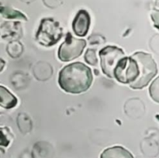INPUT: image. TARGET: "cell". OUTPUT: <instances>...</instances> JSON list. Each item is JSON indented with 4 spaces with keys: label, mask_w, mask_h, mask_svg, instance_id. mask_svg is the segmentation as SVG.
Here are the masks:
<instances>
[{
    "label": "cell",
    "mask_w": 159,
    "mask_h": 158,
    "mask_svg": "<svg viewBox=\"0 0 159 158\" xmlns=\"http://www.w3.org/2000/svg\"><path fill=\"white\" fill-rule=\"evenodd\" d=\"M149 94L155 102L159 103V77L155 79L149 88Z\"/></svg>",
    "instance_id": "obj_10"
},
{
    "label": "cell",
    "mask_w": 159,
    "mask_h": 158,
    "mask_svg": "<svg viewBox=\"0 0 159 158\" xmlns=\"http://www.w3.org/2000/svg\"><path fill=\"white\" fill-rule=\"evenodd\" d=\"M1 14L4 18L6 19H19L22 20H27L26 15L20 12V11L15 10L13 9H11L9 7H2L1 8Z\"/></svg>",
    "instance_id": "obj_9"
},
{
    "label": "cell",
    "mask_w": 159,
    "mask_h": 158,
    "mask_svg": "<svg viewBox=\"0 0 159 158\" xmlns=\"http://www.w3.org/2000/svg\"><path fill=\"white\" fill-rule=\"evenodd\" d=\"M93 80L92 70L81 62L66 65L59 72L58 84L61 88L71 94L86 91L91 86Z\"/></svg>",
    "instance_id": "obj_2"
},
{
    "label": "cell",
    "mask_w": 159,
    "mask_h": 158,
    "mask_svg": "<svg viewBox=\"0 0 159 158\" xmlns=\"http://www.w3.org/2000/svg\"><path fill=\"white\" fill-rule=\"evenodd\" d=\"M90 15L87 11L82 9L76 14L72 23V28L75 34L78 37H85L90 26Z\"/></svg>",
    "instance_id": "obj_6"
},
{
    "label": "cell",
    "mask_w": 159,
    "mask_h": 158,
    "mask_svg": "<svg viewBox=\"0 0 159 158\" xmlns=\"http://www.w3.org/2000/svg\"><path fill=\"white\" fill-rule=\"evenodd\" d=\"M0 105L5 108H12L16 105L17 99L4 86H0Z\"/></svg>",
    "instance_id": "obj_8"
},
{
    "label": "cell",
    "mask_w": 159,
    "mask_h": 158,
    "mask_svg": "<svg viewBox=\"0 0 159 158\" xmlns=\"http://www.w3.org/2000/svg\"><path fill=\"white\" fill-rule=\"evenodd\" d=\"M157 72V64L152 55L138 51L128 57L120 82L128 84L133 89H141L148 85Z\"/></svg>",
    "instance_id": "obj_1"
},
{
    "label": "cell",
    "mask_w": 159,
    "mask_h": 158,
    "mask_svg": "<svg viewBox=\"0 0 159 158\" xmlns=\"http://www.w3.org/2000/svg\"><path fill=\"white\" fill-rule=\"evenodd\" d=\"M85 60L89 64L96 66L98 63V59L96 57V50L93 49H88L85 54Z\"/></svg>",
    "instance_id": "obj_11"
},
{
    "label": "cell",
    "mask_w": 159,
    "mask_h": 158,
    "mask_svg": "<svg viewBox=\"0 0 159 158\" xmlns=\"http://www.w3.org/2000/svg\"><path fill=\"white\" fill-rule=\"evenodd\" d=\"M152 19L154 22V26L159 29V10H154L152 12Z\"/></svg>",
    "instance_id": "obj_12"
},
{
    "label": "cell",
    "mask_w": 159,
    "mask_h": 158,
    "mask_svg": "<svg viewBox=\"0 0 159 158\" xmlns=\"http://www.w3.org/2000/svg\"><path fill=\"white\" fill-rule=\"evenodd\" d=\"M86 46V41L83 39H78L68 33L65 40L58 49L57 55L61 61L68 62L79 57Z\"/></svg>",
    "instance_id": "obj_5"
},
{
    "label": "cell",
    "mask_w": 159,
    "mask_h": 158,
    "mask_svg": "<svg viewBox=\"0 0 159 158\" xmlns=\"http://www.w3.org/2000/svg\"><path fill=\"white\" fill-rule=\"evenodd\" d=\"M100 158H134V156L127 149L116 146L104 150Z\"/></svg>",
    "instance_id": "obj_7"
},
{
    "label": "cell",
    "mask_w": 159,
    "mask_h": 158,
    "mask_svg": "<svg viewBox=\"0 0 159 158\" xmlns=\"http://www.w3.org/2000/svg\"><path fill=\"white\" fill-rule=\"evenodd\" d=\"M63 35V29L60 23L51 18L43 19L40 22L36 40L43 46H51L56 44Z\"/></svg>",
    "instance_id": "obj_4"
},
{
    "label": "cell",
    "mask_w": 159,
    "mask_h": 158,
    "mask_svg": "<svg viewBox=\"0 0 159 158\" xmlns=\"http://www.w3.org/2000/svg\"><path fill=\"white\" fill-rule=\"evenodd\" d=\"M102 72L110 78L120 81L124 68L128 60L121 48L115 46H107L99 53Z\"/></svg>",
    "instance_id": "obj_3"
}]
</instances>
